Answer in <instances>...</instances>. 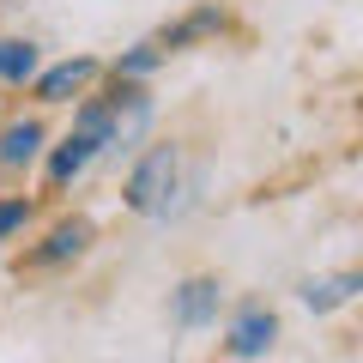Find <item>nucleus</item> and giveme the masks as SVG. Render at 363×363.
Returning <instances> with one entry per match:
<instances>
[{"label": "nucleus", "mask_w": 363, "mask_h": 363, "mask_svg": "<svg viewBox=\"0 0 363 363\" xmlns=\"http://www.w3.org/2000/svg\"><path fill=\"white\" fill-rule=\"evenodd\" d=\"M272 339H279V315L260 309V303H248L230 321V339H224V345H230V357H267Z\"/></svg>", "instance_id": "nucleus-3"}, {"label": "nucleus", "mask_w": 363, "mask_h": 363, "mask_svg": "<svg viewBox=\"0 0 363 363\" xmlns=\"http://www.w3.org/2000/svg\"><path fill=\"white\" fill-rule=\"evenodd\" d=\"M91 73H97V61H91V55H73V61H61V67H49V73H37V97H43V104H67V97H73Z\"/></svg>", "instance_id": "nucleus-5"}, {"label": "nucleus", "mask_w": 363, "mask_h": 363, "mask_svg": "<svg viewBox=\"0 0 363 363\" xmlns=\"http://www.w3.org/2000/svg\"><path fill=\"white\" fill-rule=\"evenodd\" d=\"M218 303H224L218 279H188V285L169 291V321L176 327H206V321H218Z\"/></svg>", "instance_id": "nucleus-2"}, {"label": "nucleus", "mask_w": 363, "mask_h": 363, "mask_svg": "<svg viewBox=\"0 0 363 363\" xmlns=\"http://www.w3.org/2000/svg\"><path fill=\"white\" fill-rule=\"evenodd\" d=\"M91 236H97V230H91V218H67V224H55V230H49V242L37 248V260H43V267H61V260L85 255Z\"/></svg>", "instance_id": "nucleus-6"}, {"label": "nucleus", "mask_w": 363, "mask_h": 363, "mask_svg": "<svg viewBox=\"0 0 363 363\" xmlns=\"http://www.w3.org/2000/svg\"><path fill=\"white\" fill-rule=\"evenodd\" d=\"M0 79H6V85H25V79H37V43H25V37L0 43Z\"/></svg>", "instance_id": "nucleus-10"}, {"label": "nucleus", "mask_w": 363, "mask_h": 363, "mask_svg": "<svg viewBox=\"0 0 363 363\" xmlns=\"http://www.w3.org/2000/svg\"><path fill=\"white\" fill-rule=\"evenodd\" d=\"M25 218H30V200H0V242L25 230Z\"/></svg>", "instance_id": "nucleus-12"}, {"label": "nucleus", "mask_w": 363, "mask_h": 363, "mask_svg": "<svg viewBox=\"0 0 363 363\" xmlns=\"http://www.w3.org/2000/svg\"><path fill=\"white\" fill-rule=\"evenodd\" d=\"M363 291V267H345V272H327V279H309L303 285V303H309L315 315H333L339 303H351Z\"/></svg>", "instance_id": "nucleus-4"}, {"label": "nucleus", "mask_w": 363, "mask_h": 363, "mask_svg": "<svg viewBox=\"0 0 363 363\" xmlns=\"http://www.w3.org/2000/svg\"><path fill=\"white\" fill-rule=\"evenodd\" d=\"M157 61H164V49H157V43H140V49H128L116 61V79H121V85H133V79H145Z\"/></svg>", "instance_id": "nucleus-11"}, {"label": "nucleus", "mask_w": 363, "mask_h": 363, "mask_svg": "<svg viewBox=\"0 0 363 363\" xmlns=\"http://www.w3.org/2000/svg\"><path fill=\"white\" fill-rule=\"evenodd\" d=\"M97 152H104L97 140H85V133H67V140L55 145V157H49V182H55V188H67V182H73Z\"/></svg>", "instance_id": "nucleus-7"}, {"label": "nucleus", "mask_w": 363, "mask_h": 363, "mask_svg": "<svg viewBox=\"0 0 363 363\" xmlns=\"http://www.w3.org/2000/svg\"><path fill=\"white\" fill-rule=\"evenodd\" d=\"M37 152H43V128L37 121H13V128L0 133V164L6 169H25Z\"/></svg>", "instance_id": "nucleus-8"}, {"label": "nucleus", "mask_w": 363, "mask_h": 363, "mask_svg": "<svg viewBox=\"0 0 363 363\" xmlns=\"http://www.w3.org/2000/svg\"><path fill=\"white\" fill-rule=\"evenodd\" d=\"M182 182V152L176 145H152V152L133 164L128 188H121V200H128V212H140V218H157V212H169V194H176Z\"/></svg>", "instance_id": "nucleus-1"}, {"label": "nucleus", "mask_w": 363, "mask_h": 363, "mask_svg": "<svg viewBox=\"0 0 363 363\" xmlns=\"http://www.w3.org/2000/svg\"><path fill=\"white\" fill-rule=\"evenodd\" d=\"M212 30H224V13L218 6H200V13H188L182 25H169L164 37H157V49H188L194 37H212Z\"/></svg>", "instance_id": "nucleus-9"}]
</instances>
